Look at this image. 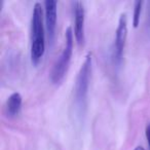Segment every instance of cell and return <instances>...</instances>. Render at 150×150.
I'll use <instances>...</instances> for the list:
<instances>
[{
    "instance_id": "2",
    "label": "cell",
    "mask_w": 150,
    "mask_h": 150,
    "mask_svg": "<svg viewBox=\"0 0 150 150\" xmlns=\"http://www.w3.org/2000/svg\"><path fill=\"white\" fill-rule=\"evenodd\" d=\"M93 71V54L88 52L83 63L78 71L74 86V104L80 115L83 114L86 107L88 88Z\"/></svg>"
},
{
    "instance_id": "8",
    "label": "cell",
    "mask_w": 150,
    "mask_h": 150,
    "mask_svg": "<svg viewBox=\"0 0 150 150\" xmlns=\"http://www.w3.org/2000/svg\"><path fill=\"white\" fill-rule=\"evenodd\" d=\"M144 2L142 0H137L134 3V16H133V26L137 28L140 24V18H141L142 7H143Z\"/></svg>"
},
{
    "instance_id": "3",
    "label": "cell",
    "mask_w": 150,
    "mask_h": 150,
    "mask_svg": "<svg viewBox=\"0 0 150 150\" xmlns=\"http://www.w3.org/2000/svg\"><path fill=\"white\" fill-rule=\"evenodd\" d=\"M73 43H74V33L72 31V28L68 27L65 31V46L50 71V80L52 83L59 84L64 79L70 65L73 52Z\"/></svg>"
},
{
    "instance_id": "5",
    "label": "cell",
    "mask_w": 150,
    "mask_h": 150,
    "mask_svg": "<svg viewBox=\"0 0 150 150\" xmlns=\"http://www.w3.org/2000/svg\"><path fill=\"white\" fill-rule=\"evenodd\" d=\"M44 16H45V28L47 33L48 42L52 45L54 43V34L57 28V16H58V2L56 0L44 1Z\"/></svg>"
},
{
    "instance_id": "10",
    "label": "cell",
    "mask_w": 150,
    "mask_h": 150,
    "mask_svg": "<svg viewBox=\"0 0 150 150\" xmlns=\"http://www.w3.org/2000/svg\"><path fill=\"white\" fill-rule=\"evenodd\" d=\"M145 135H146V139H147V144H148V148L150 150V122L147 123L145 129Z\"/></svg>"
},
{
    "instance_id": "9",
    "label": "cell",
    "mask_w": 150,
    "mask_h": 150,
    "mask_svg": "<svg viewBox=\"0 0 150 150\" xmlns=\"http://www.w3.org/2000/svg\"><path fill=\"white\" fill-rule=\"evenodd\" d=\"M146 27L150 29V1L147 2V11H146Z\"/></svg>"
},
{
    "instance_id": "7",
    "label": "cell",
    "mask_w": 150,
    "mask_h": 150,
    "mask_svg": "<svg viewBox=\"0 0 150 150\" xmlns=\"http://www.w3.org/2000/svg\"><path fill=\"white\" fill-rule=\"evenodd\" d=\"M22 103H23V98H22L20 93L11 94L7 98L6 103H5V113H6L7 116H17L22 109Z\"/></svg>"
},
{
    "instance_id": "4",
    "label": "cell",
    "mask_w": 150,
    "mask_h": 150,
    "mask_svg": "<svg viewBox=\"0 0 150 150\" xmlns=\"http://www.w3.org/2000/svg\"><path fill=\"white\" fill-rule=\"evenodd\" d=\"M127 38V18L125 13H121L118 19L116 31H115L114 43L112 47V60L115 66H119L122 61L123 50Z\"/></svg>"
},
{
    "instance_id": "6",
    "label": "cell",
    "mask_w": 150,
    "mask_h": 150,
    "mask_svg": "<svg viewBox=\"0 0 150 150\" xmlns=\"http://www.w3.org/2000/svg\"><path fill=\"white\" fill-rule=\"evenodd\" d=\"M72 4L73 13H74V37L78 45L81 46L86 41V35H84L86 11H84L83 3L81 1H74Z\"/></svg>"
},
{
    "instance_id": "11",
    "label": "cell",
    "mask_w": 150,
    "mask_h": 150,
    "mask_svg": "<svg viewBox=\"0 0 150 150\" xmlns=\"http://www.w3.org/2000/svg\"><path fill=\"white\" fill-rule=\"evenodd\" d=\"M134 150H145V149H144V148L142 147V146H137V147H136Z\"/></svg>"
},
{
    "instance_id": "1",
    "label": "cell",
    "mask_w": 150,
    "mask_h": 150,
    "mask_svg": "<svg viewBox=\"0 0 150 150\" xmlns=\"http://www.w3.org/2000/svg\"><path fill=\"white\" fill-rule=\"evenodd\" d=\"M45 52V30L43 24V8L40 2H35L31 19V61L38 65Z\"/></svg>"
}]
</instances>
